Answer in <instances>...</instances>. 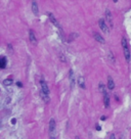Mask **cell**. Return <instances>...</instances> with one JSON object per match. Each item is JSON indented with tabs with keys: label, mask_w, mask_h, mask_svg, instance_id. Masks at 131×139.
I'll return each mask as SVG.
<instances>
[{
	"label": "cell",
	"mask_w": 131,
	"mask_h": 139,
	"mask_svg": "<svg viewBox=\"0 0 131 139\" xmlns=\"http://www.w3.org/2000/svg\"><path fill=\"white\" fill-rule=\"evenodd\" d=\"M40 85H41V96H42L43 100L47 103L50 100V97H49V88L47 86V83L44 80H41L40 81Z\"/></svg>",
	"instance_id": "6da1fadb"
},
{
	"label": "cell",
	"mask_w": 131,
	"mask_h": 139,
	"mask_svg": "<svg viewBox=\"0 0 131 139\" xmlns=\"http://www.w3.org/2000/svg\"><path fill=\"white\" fill-rule=\"evenodd\" d=\"M121 44H122V48H123V52H124V56H125V59L127 62H130V57H131V53H130V48H129V44H128V41L125 37L122 38V41H121Z\"/></svg>",
	"instance_id": "7a4b0ae2"
},
{
	"label": "cell",
	"mask_w": 131,
	"mask_h": 139,
	"mask_svg": "<svg viewBox=\"0 0 131 139\" xmlns=\"http://www.w3.org/2000/svg\"><path fill=\"white\" fill-rule=\"evenodd\" d=\"M99 89H100V91L102 93V99H103L104 106L109 107L110 106V100H111V98H110V95H109V93H108V91L106 89V86H104L102 83H99Z\"/></svg>",
	"instance_id": "3957f363"
},
{
	"label": "cell",
	"mask_w": 131,
	"mask_h": 139,
	"mask_svg": "<svg viewBox=\"0 0 131 139\" xmlns=\"http://www.w3.org/2000/svg\"><path fill=\"white\" fill-rule=\"evenodd\" d=\"M47 14H48V17H49V19H50V22L53 24V26H55L57 28H58V30L61 32V34H62V38L64 39L65 38V36H64V31H63V29H62V27H61V25H60V23L58 22V19L55 18V16L52 14L51 12H47Z\"/></svg>",
	"instance_id": "277c9868"
},
{
	"label": "cell",
	"mask_w": 131,
	"mask_h": 139,
	"mask_svg": "<svg viewBox=\"0 0 131 139\" xmlns=\"http://www.w3.org/2000/svg\"><path fill=\"white\" fill-rule=\"evenodd\" d=\"M55 131H57V125L54 119H50L49 121V138L55 139Z\"/></svg>",
	"instance_id": "5b68a950"
},
{
	"label": "cell",
	"mask_w": 131,
	"mask_h": 139,
	"mask_svg": "<svg viewBox=\"0 0 131 139\" xmlns=\"http://www.w3.org/2000/svg\"><path fill=\"white\" fill-rule=\"evenodd\" d=\"M98 26L100 28V30L103 32V33H106V34H109L110 33V29H109V27L107 26L106 24V21H104L103 18H100L98 21Z\"/></svg>",
	"instance_id": "8992f818"
},
{
	"label": "cell",
	"mask_w": 131,
	"mask_h": 139,
	"mask_svg": "<svg viewBox=\"0 0 131 139\" xmlns=\"http://www.w3.org/2000/svg\"><path fill=\"white\" fill-rule=\"evenodd\" d=\"M106 19H107L108 24L110 25V27H111V28H113V26H114L113 15H112V13H111V11H110L109 9H107V10H106Z\"/></svg>",
	"instance_id": "52a82bcc"
},
{
	"label": "cell",
	"mask_w": 131,
	"mask_h": 139,
	"mask_svg": "<svg viewBox=\"0 0 131 139\" xmlns=\"http://www.w3.org/2000/svg\"><path fill=\"white\" fill-rule=\"evenodd\" d=\"M77 83H78V86H80L82 89H85V88H86V85H85V79L83 78V76H79V77H78Z\"/></svg>",
	"instance_id": "ba28073f"
},
{
	"label": "cell",
	"mask_w": 131,
	"mask_h": 139,
	"mask_svg": "<svg viewBox=\"0 0 131 139\" xmlns=\"http://www.w3.org/2000/svg\"><path fill=\"white\" fill-rule=\"evenodd\" d=\"M29 39H30V41H31L32 44H34V45L37 44V38H36V35H35V33H34L33 30L29 31Z\"/></svg>",
	"instance_id": "9c48e42d"
},
{
	"label": "cell",
	"mask_w": 131,
	"mask_h": 139,
	"mask_svg": "<svg viewBox=\"0 0 131 139\" xmlns=\"http://www.w3.org/2000/svg\"><path fill=\"white\" fill-rule=\"evenodd\" d=\"M93 37H94V39L97 41V42H99V43H101V44H103L104 42H106V40H104V38L100 35V34H98V33H93Z\"/></svg>",
	"instance_id": "30bf717a"
},
{
	"label": "cell",
	"mask_w": 131,
	"mask_h": 139,
	"mask_svg": "<svg viewBox=\"0 0 131 139\" xmlns=\"http://www.w3.org/2000/svg\"><path fill=\"white\" fill-rule=\"evenodd\" d=\"M69 79H70L71 88H73V87H74V84H75V77H74V72H73V70H70V72H69Z\"/></svg>",
	"instance_id": "8fae6325"
},
{
	"label": "cell",
	"mask_w": 131,
	"mask_h": 139,
	"mask_svg": "<svg viewBox=\"0 0 131 139\" xmlns=\"http://www.w3.org/2000/svg\"><path fill=\"white\" fill-rule=\"evenodd\" d=\"M32 11L35 15H38L39 13V8H38V4L37 2L35 1V0H33V2H32Z\"/></svg>",
	"instance_id": "7c38bea8"
},
{
	"label": "cell",
	"mask_w": 131,
	"mask_h": 139,
	"mask_svg": "<svg viewBox=\"0 0 131 139\" xmlns=\"http://www.w3.org/2000/svg\"><path fill=\"white\" fill-rule=\"evenodd\" d=\"M108 88L110 90H113L115 88V83H114V80H113V78L111 76L108 77Z\"/></svg>",
	"instance_id": "4fadbf2b"
},
{
	"label": "cell",
	"mask_w": 131,
	"mask_h": 139,
	"mask_svg": "<svg viewBox=\"0 0 131 139\" xmlns=\"http://www.w3.org/2000/svg\"><path fill=\"white\" fill-rule=\"evenodd\" d=\"M6 67V58L0 57V69H4Z\"/></svg>",
	"instance_id": "5bb4252c"
},
{
	"label": "cell",
	"mask_w": 131,
	"mask_h": 139,
	"mask_svg": "<svg viewBox=\"0 0 131 139\" xmlns=\"http://www.w3.org/2000/svg\"><path fill=\"white\" fill-rule=\"evenodd\" d=\"M109 58H110V61H112L113 64H115V57H114V54H113L112 51L109 52Z\"/></svg>",
	"instance_id": "9a60e30c"
},
{
	"label": "cell",
	"mask_w": 131,
	"mask_h": 139,
	"mask_svg": "<svg viewBox=\"0 0 131 139\" xmlns=\"http://www.w3.org/2000/svg\"><path fill=\"white\" fill-rule=\"evenodd\" d=\"M3 83H4V85H7V86H8V85L12 84V80H11V79H7V80H4Z\"/></svg>",
	"instance_id": "2e32d148"
},
{
	"label": "cell",
	"mask_w": 131,
	"mask_h": 139,
	"mask_svg": "<svg viewBox=\"0 0 131 139\" xmlns=\"http://www.w3.org/2000/svg\"><path fill=\"white\" fill-rule=\"evenodd\" d=\"M110 139H116V136H115V134H114V133H112V134H111Z\"/></svg>",
	"instance_id": "e0dca14e"
},
{
	"label": "cell",
	"mask_w": 131,
	"mask_h": 139,
	"mask_svg": "<svg viewBox=\"0 0 131 139\" xmlns=\"http://www.w3.org/2000/svg\"><path fill=\"white\" fill-rule=\"evenodd\" d=\"M75 139H81V138H80L79 136H76V137H75Z\"/></svg>",
	"instance_id": "ac0fdd59"
},
{
	"label": "cell",
	"mask_w": 131,
	"mask_h": 139,
	"mask_svg": "<svg viewBox=\"0 0 131 139\" xmlns=\"http://www.w3.org/2000/svg\"><path fill=\"white\" fill-rule=\"evenodd\" d=\"M113 1H114V2H117V1H118V0H113Z\"/></svg>",
	"instance_id": "d6986e66"
}]
</instances>
